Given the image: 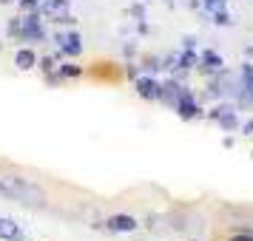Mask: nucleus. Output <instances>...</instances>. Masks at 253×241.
<instances>
[{
  "label": "nucleus",
  "instance_id": "7",
  "mask_svg": "<svg viewBox=\"0 0 253 241\" xmlns=\"http://www.w3.org/2000/svg\"><path fill=\"white\" fill-rule=\"evenodd\" d=\"M185 97H191L188 85L179 82V80H171V82H165V85H162V100H160V103H168L171 108H176Z\"/></svg>",
  "mask_w": 253,
  "mask_h": 241
},
{
  "label": "nucleus",
  "instance_id": "14",
  "mask_svg": "<svg viewBox=\"0 0 253 241\" xmlns=\"http://www.w3.org/2000/svg\"><path fill=\"white\" fill-rule=\"evenodd\" d=\"M57 74L63 77V80H74V77H80V74H83V69H80V66H74V63H60Z\"/></svg>",
  "mask_w": 253,
  "mask_h": 241
},
{
  "label": "nucleus",
  "instance_id": "9",
  "mask_svg": "<svg viewBox=\"0 0 253 241\" xmlns=\"http://www.w3.org/2000/svg\"><path fill=\"white\" fill-rule=\"evenodd\" d=\"M105 227L111 233H134L139 227V221L134 216H128V213H114V216L105 218Z\"/></svg>",
  "mask_w": 253,
  "mask_h": 241
},
{
  "label": "nucleus",
  "instance_id": "19",
  "mask_svg": "<svg viewBox=\"0 0 253 241\" xmlns=\"http://www.w3.org/2000/svg\"><path fill=\"white\" fill-rule=\"evenodd\" d=\"M9 34H12L14 40L20 37V17H12V20H9Z\"/></svg>",
  "mask_w": 253,
  "mask_h": 241
},
{
  "label": "nucleus",
  "instance_id": "21",
  "mask_svg": "<svg viewBox=\"0 0 253 241\" xmlns=\"http://www.w3.org/2000/svg\"><path fill=\"white\" fill-rule=\"evenodd\" d=\"M12 3H17V0H0V6H12Z\"/></svg>",
  "mask_w": 253,
  "mask_h": 241
},
{
  "label": "nucleus",
  "instance_id": "18",
  "mask_svg": "<svg viewBox=\"0 0 253 241\" xmlns=\"http://www.w3.org/2000/svg\"><path fill=\"white\" fill-rule=\"evenodd\" d=\"M213 23L216 26H230V14L228 12H213Z\"/></svg>",
  "mask_w": 253,
  "mask_h": 241
},
{
  "label": "nucleus",
  "instance_id": "8",
  "mask_svg": "<svg viewBox=\"0 0 253 241\" xmlns=\"http://www.w3.org/2000/svg\"><path fill=\"white\" fill-rule=\"evenodd\" d=\"M54 43L60 46V54H66V57H80V54H83V40H80L77 32L57 34V37H54Z\"/></svg>",
  "mask_w": 253,
  "mask_h": 241
},
{
  "label": "nucleus",
  "instance_id": "15",
  "mask_svg": "<svg viewBox=\"0 0 253 241\" xmlns=\"http://www.w3.org/2000/svg\"><path fill=\"white\" fill-rule=\"evenodd\" d=\"M40 3H43V0H17V6H20V14L40 12Z\"/></svg>",
  "mask_w": 253,
  "mask_h": 241
},
{
  "label": "nucleus",
  "instance_id": "4",
  "mask_svg": "<svg viewBox=\"0 0 253 241\" xmlns=\"http://www.w3.org/2000/svg\"><path fill=\"white\" fill-rule=\"evenodd\" d=\"M134 91L148 100V103H160L162 100V82H157V77H137L134 80Z\"/></svg>",
  "mask_w": 253,
  "mask_h": 241
},
{
  "label": "nucleus",
  "instance_id": "5",
  "mask_svg": "<svg viewBox=\"0 0 253 241\" xmlns=\"http://www.w3.org/2000/svg\"><path fill=\"white\" fill-rule=\"evenodd\" d=\"M211 119H213V122L225 131V134H230V131H236V128H239L236 108H230V105H216V108L211 111Z\"/></svg>",
  "mask_w": 253,
  "mask_h": 241
},
{
  "label": "nucleus",
  "instance_id": "13",
  "mask_svg": "<svg viewBox=\"0 0 253 241\" xmlns=\"http://www.w3.org/2000/svg\"><path fill=\"white\" fill-rule=\"evenodd\" d=\"M196 63H199V54L194 48H182L179 51V69H194Z\"/></svg>",
  "mask_w": 253,
  "mask_h": 241
},
{
  "label": "nucleus",
  "instance_id": "3",
  "mask_svg": "<svg viewBox=\"0 0 253 241\" xmlns=\"http://www.w3.org/2000/svg\"><path fill=\"white\" fill-rule=\"evenodd\" d=\"M71 0H43L40 3V14L48 17L51 23H74V17H69Z\"/></svg>",
  "mask_w": 253,
  "mask_h": 241
},
{
  "label": "nucleus",
  "instance_id": "1",
  "mask_svg": "<svg viewBox=\"0 0 253 241\" xmlns=\"http://www.w3.org/2000/svg\"><path fill=\"white\" fill-rule=\"evenodd\" d=\"M0 196H6L12 202H20L26 207H46L48 202L46 190L37 182L20 176V173H0Z\"/></svg>",
  "mask_w": 253,
  "mask_h": 241
},
{
  "label": "nucleus",
  "instance_id": "6",
  "mask_svg": "<svg viewBox=\"0 0 253 241\" xmlns=\"http://www.w3.org/2000/svg\"><path fill=\"white\" fill-rule=\"evenodd\" d=\"M196 69H199V74H205V77H211V74H222V71H225V60L219 57L213 48H205V51L199 54Z\"/></svg>",
  "mask_w": 253,
  "mask_h": 241
},
{
  "label": "nucleus",
  "instance_id": "20",
  "mask_svg": "<svg viewBox=\"0 0 253 241\" xmlns=\"http://www.w3.org/2000/svg\"><path fill=\"white\" fill-rule=\"evenodd\" d=\"M242 131H245V137H253V119H248V122L242 125Z\"/></svg>",
  "mask_w": 253,
  "mask_h": 241
},
{
  "label": "nucleus",
  "instance_id": "2",
  "mask_svg": "<svg viewBox=\"0 0 253 241\" xmlns=\"http://www.w3.org/2000/svg\"><path fill=\"white\" fill-rule=\"evenodd\" d=\"M23 43H43L46 40V29H43V14L32 12V14H20V37Z\"/></svg>",
  "mask_w": 253,
  "mask_h": 241
},
{
  "label": "nucleus",
  "instance_id": "12",
  "mask_svg": "<svg viewBox=\"0 0 253 241\" xmlns=\"http://www.w3.org/2000/svg\"><path fill=\"white\" fill-rule=\"evenodd\" d=\"M14 66L20 71H32L37 66V54L32 48H17V54H14Z\"/></svg>",
  "mask_w": 253,
  "mask_h": 241
},
{
  "label": "nucleus",
  "instance_id": "10",
  "mask_svg": "<svg viewBox=\"0 0 253 241\" xmlns=\"http://www.w3.org/2000/svg\"><path fill=\"white\" fill-rule=\"evenodd\" d=\"M173 111H176V114H179V119H185V122H191V119H202V114H205V111L196 105L194 94H191V97H185V100L176 105Z\"/></svg>",
  "mask_w": 253,
  "mask_h": 241
},
{
  "label": "nucleus",
  "instance_id": "11",
  "mask_svg": "<svg viewBox=\"0 0 253 241\" xmlns=\"http://www.w3.org/2000/svg\"><path fill=\"white\" fill-rule=\"evenodd\" d=\"M0 239L3 241H23V230H20L17 221L0 216Z\"/></svg>",
  "mask_w": 253,
  "mask_h": 241
},
{
  "label": "nucleus",
  "instance_id": "16",
  "mask_svg": "<svg viewBox=\"0 0 253 241\" xmlns=\"http://www.w3.org/2000/svg\"><path fill=\"white\" fill-rule=\"evenodd\" d=\"M54 63H57V57H43V60H37V69L43 71V74H54L57 71Z\"/></svg>",
  "mask_w": 253,
  "mask_h": 241
},
{
  "label": "nucleus",
  "instance_id": "17",
  "mask_svg": "<svg viewBox=\"0 0 253 241\" xmlns=\"http://www.w3.org/2000/svg\"><path fill=\"white\" fill-rule=\"evenodd\" d=\"M225 3H228V0H202V9H205V12H222V9H225Z\"/></svg>",
  "mask_w": 253,
  "mask_h": 241
}]
</instances>
